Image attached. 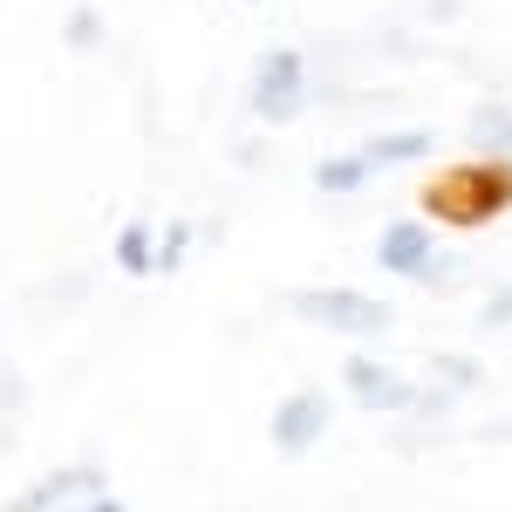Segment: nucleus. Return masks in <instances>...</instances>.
I'll list each match as a JSON object with an SVG mask.
<instances>
[{
    "label": "nucleus",
    "mask_w": 512,
    "mask_h": 512,
    "mask_svg": "<svg viewBox=\"0 0 512 512\" xmlns=\"http://www.w3.org/2000/svg\"><path fill=\"white\" fill-rule=\"evenodd\" d=\"M376 260H383L396 280H424V287L458 280V260H437L431 219H390V226L376 233Z\"/></svg>",
    "instance_id": "obj_3"
},
{
    "label": "nucleus",
    "mask_w": 512,
    "mask_h": 512,
    "mask_svg": "<svg viewBox=\"0 0 512 512\" xmlns=\"http://www.w3.org/2000/svg\"><path fill=\"white\" fill-rule=\"evenodd\" d=\"M431 376L444 383V390H472V383H478V369L465 362V355H437V362H431Z\"/></svg>",
    "instance_id": "obj_13"
},
{
    "label": "nucleus",
    "mask_w": 512,
    "mask_h": 512,
    "mask_svg": "<svg viewBox=\"0 0 512 512\" xmlns=\"http://www.w3.org/2000/svg\"><path fill=\"white\" fill-rule=\"evenodd\" d=\"M369 178H376V171L362 164V151H349V158H321V164H315V192H321V198H349V192H362Z\"/></svg>",
    "instance_id": "obj_9"
},
{
    "label": "nucleus",
    "mask_w": 512,
    "mask_h": 512,
    "mask_svg": "<svg viewBox=\"0 0 512 512\" xmlns=\"http://www.w3.org/2000/svg\"><path fill=\"white\" fill-rule=\"evenodd\" d=\"M342 383H349L355 410H369V417H396V410H417L424 403V390L410 376H396L390 362H376V355H349L342 362Z\"/></svg>",
    "instance_id": "obj_6"
},
{
    "label": "nucleus",
    "mask_w": 512,
    "mask_h": 512,
    "mask_svg": "<svg viewBox=\"0 0 512 512\" xmlns=\"http://www.w3.org/2000/svg\"><path fill=\"white\" fill-rule=\"evenodd\" d=\"M328 424H335L328 390H287L274 403V417H267V437H274L280 458H308L321 437H328Z\"/></svg>",
    "instance_id": "obj_5"
},
{
    "label": "nucleus",
    "mask_w": 512,
    "mask_h": 512,
    "mask_svg": "<svg viewBox=\"0 0 512 512\" xmlns=\"http://www.w3.org/2000/svg\"><path fill=\"white\" fill-rule=\"evenodd\" d=\"M287 308L301 321H315V328H328V335H355V342L396 328L390 301H376V294H362V287H294Z\"/></svg>",
    "instance_id": "obj_2"
},
{
    "label": "nucleus",
    "mask_w": 512,
    "mask_h": 512,
    "mask_svg": "<svg viewBox=\"0 0 512 512\" xmlns=\"http://www.w3.org/2000/svg\"><path fill=\"white\" fill-rule=\"evenodd\" d=\"M417 158H431V130H396V137H369V144H362V164H369V171L417 164Z\"/></svg>",
    "instance_id": "obj_8"
},
{
    "label": "nucleus",
    "mask_w": 512,
    "mask_h": 512,
    "mask_svg": "<svg viewBox=\"0 0 512 512\" xmlns=\"http://www.w3.org/2000/svg\"><path fill=\"white\" fill-rule=\"evenodd\" d=\"M117 267L123 274H158V239H151L144 219H130V226L117 233Z\"/></svg>",
    "instance_id": "obj_10"
},
{
    "label": "nucleus",
    "mask_w": 512,
    "mask_h": 512,
    "mask_svg": "<svg viewBox=\"0 0 512 512\" xmlns=\"http://www.w3.org/2000/svg\"><path fill=\"white\" fill-rule=\"evenodd\" d=\"M69 512H123V499H110V492H103V499H82V506H69Z\"/></svg>",
    "instance_id": "obj_16"
},
{
    "label": "nucleus",
    "mask_w": 512,
    "mask_h": 512,
    "mask_svg": "<svg viewBox=\"0 0 512 512\" xmlns=\"http://www.w3.org/2000/svg\"><path fill=\"white\" fill-rule=\"evenodd\" d=\"M478 328H512V280L485 294V308H478Z\"/></svg>",
    "instance_id": "obj_15"
},
{
    "label": "nucleus",
    "mask_w": 512,
    "mask_h": 512,
    "mask_svg": "<svg viewBox=\"0 0 512 512\" xmlns=\"http://www.w3.org/2000/svg\"><path fill=\"white\" fill-rule=\"evenodd\" d=\"M424 198H431L437 219H458V226L499 219L512 205V164H451Z\"/></svg>",
    "instance_id": "obj_1"
},
{
    "label": "nucleus",
    "mask_w": 512,
    "mask_h": 512,
    "mask_svg": "<svg viewBox=\"0 0 512 512\" xmlns=\"http://www.w3.org/2000/svg\"><path fill=\"white\" fill-rule=\"evenodd\" d=\"M185 246H192V226H185V219H171L164 239H158V274H178V267H185Z\"/></svg>",
    "instance_id": "obj_12"
},
{
    "label": "nucleus",
    "mask_w": 512,
    "mask_h": 512,
    "mask_svg": "<svg viewBox=\"0 0 512 512\" xmlns=\"http://www.w3.org/2000/svg\"><path fill=\"white\" fill-rule=\"evenodd\" d=\"M96 41H103V14L96 7H76L69 14V48H96Z\"/></svg>",
    "instance_id": "obj_14"
},
{
    "label": "nucleus",
    "mask_w": 512,
    "mask_h": 512,
    "mask_svg": "<svg viewBox=\"0 0 512 512\" xmlns=\"http://www.w3.org/2000/svg\"><path fill=\"white\" fill-rule=\"evenodd\" d=\"M253 110L267 123H294L308 110V62H301V48H267L253 62Z\"/></svg>",
    "instance_id": "obj_4"
},
{
    "label": "nucleus",
    "mask_w": 512,
    "mask_h": 512,
    "mask_svg": "<svg viewBox=\"0 0 512 512\" xmlns=\"http://www.w3.org/2000/svg\"><path fill=\"white\" fill-rule=\"evenodd\" d=\"M82 499H103V472L96 465H62V472L35 478L21 499H7V512H69Z\"/></svg>",
    "instance_id": "obj_7"
},
{
    "label": "nucleus",
    "mask_w": 512,
    "mask_h": 512,
    "mask_svg": "<svg viewBox=\"0 0 512 512\" xmlns=\"http://www.w3.org/2000/svg\"><path fill=\"white\" fill-rule=\"evenodd\" d=\"M472 137L492 144V151H512V110L506 103H478L472 110Z\"/></svg>",
    "instance_id": "obj_11"
}]
</instances>
